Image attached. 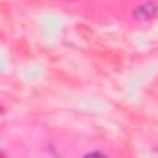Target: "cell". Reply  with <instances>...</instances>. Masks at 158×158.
<instances>
[{
	"mask_svg": "<svg viewBox=\"0 0 158 158\" xmlns=\"http://www.w3.org/2000/svg\"><path fill=\"white\" fill-rule=\"evenodd\" d=\"M156 15H158V4H156V2H145V4L138 6V8L132 11V17L138 19V21H141V23L152 21Z\"/></svg>",
	"mask_w": 158,
	"mask_h": 158,
	"instance_id": "1",
	"label": "cell"
}]
</instances>
